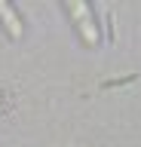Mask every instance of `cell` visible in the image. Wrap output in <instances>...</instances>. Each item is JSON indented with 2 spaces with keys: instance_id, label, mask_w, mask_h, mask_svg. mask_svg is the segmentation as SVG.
I'll list each match as a JSON object with an SVG mask.
<instances>
[{
  "instance_id": "obj_1",
  "label": "cell",
  "mask_w": 141,
  "mask_h": 147,
  "mask_svg": "<svg viewBox=\"0 0 141 147\" xmlns=\"http://www.w3.org/2000/svg\"><path fill=\"white\" fill-rule=\"evenodd\" d=\"M65 12L77 22V31H80V37H83L86 46H98V40H101V34H98V25H95V12L92 6H86V3H65Z\"/></svg>"
},
{
  "instance_id": "obj_2",
  "label": "cell",
  "mask_w": 141,
  "mask_h": 147,
  "mask_svg": "<svg viewBox=\"0 0 141 147\" xmlns=\"http://www.w3.org/2000/svg\"><path fill=\"white\" fill-rule=\"evenodd\" d=\"M0 22H3V28H6V34H9L12 40L22 37V31H25V28H22V16L9 6V3H0Z\"/></svg>"
}]
</instances>
